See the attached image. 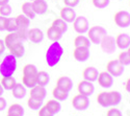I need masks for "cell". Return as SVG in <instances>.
I'll use <instances>...</instances> for the list:
<instances>
[{
	"label": "cell",
	"mask_w": 130,
	"mask_h": 116,
	"mask_svg": "<svg viewBox=\"0 0 130 116\" xmlns=\"http://www.w3.org/2000/svg\"><path fill=\"white\" fill-rule=\"evenodd\" d=\"M62 2H63V4H64V6L74 8L75 6H77V5L79 4L80 0H62Z\"/></svg>",
	"instance_id": "cell-43"
},
{
	"label": "cell",
	"mask_w": 130,
	"mask_h": 116,
	"mask_svg": "<svg viewBox=\"0 0 130 116\" xmlns=\"http://www.w3.org/2000/svg\"><path fill=\"white\" fill-rule=\"evenodd\" d=\"M91 51L89 47H75L73 50V57L77 62H86L90 59Z\"/></svg>",
	"instance_id": "cell-10"
},
{
	"label": "cell",
	"mask_w": 130,
	"mask_h": 116,
	"mask_svg": "<svg viewBox=\"0 0 130 116\" xmlns=\"http://www.w3.org/2000/svg\"><path fill=\"white\" fill-rule=\"evenodd\" d=\"M51 26H53L55 29H57L58 31H60L62 35L68 30V23L64 20H62L61 18H57V19L54 20L53 22H52V25Z\"/></svg>",
	"instance_id": "cell-27"
},
{
	"label": "cell",
	"mask_w": 130,
	"mask_h": 116,
	"mask_svg": "<svg viewBox=\"0 0 130 116\" xmlns=\"http://www.w3.org/2000/svg\"><path fill=\"white\" fill-rule=\"evenodd\" d=\"M17 29L18 26L16 22V18H7L5 23V30H7L8 33H12V31H16Z\"/></svg>",
	"instance_id": "cell-38"
},
{
	"label": "cell",
	"mask_w": 130,
	"mask_h": 116,
	"mask_svg": "<svg viewBox=\"0 0 130 116\" xmlns=\"http://www.w3.org/2000/svg\"><path fill=\"white\" fill-rule=\"evenodd\" d=\"M9 0H0V5H2V4H6L8 3Z\"/></svg>",
	"instance_id": "cell-48"
},
{
	"label": "cell",
	"mask_w": 130,
	"mask_h": 116,
	"mask_svg": "<svg viewBox=\"0 0 130 116\" xmlns=\"http://www.w3.org/2000/svg\"><path fill=\"white\" fill-rule=\"evenodd\" d=\"M124 70H125L124 66L118 60H110L106 64V71L115 78L121 76L124 73Z\"/></svg>",
	"instance_id": "cell-6"
},
{
	"label": "cell",
	"mask_w": 130,
	"mask_h": 116,
	"mask_svg": "<svg viewBox=\"0 0 130 116\" xmlns=\"http://www.w3.org/2000/svg\"><path fill=\"white\" fill-rule=\"evenodd\" d=\"M47 38L52 42H56L62 38V34L60 31H58L57 29H55L53 26H50L47 29Z\"/></svg>",
	"instance_id": "cell-30"
},
{
	"label": "cell",
	"mask_w": 130,
	"mask_h": 116,
	"mask_svg": "<svg viewBox=\"0 0 130 116\" xmlns=\"http://www.w3.org/2000/svg\"><path fill=\"white\" fill-rule=\"evenodd\" d=\"M5 108H6V100L3 97L0 96V112L3 111Z\"/></svg>",
	"instance_id": "cell-45"
},
{
	"label": "cell",
	"mask_w": 130,
	"mask_h": 116,
	"mask_svg": "<svg viewBox=\"0 0 130 116\" xmlns=\"http://www.w3.org/2000/svg\"><path fill=\"white\" fill-rule=\"evenodd\" d=\"M31 4L37 15H44L48 10V4L45 0H34Z\"/></svg>",
	"instance_id": "cell-18"
},
{
	"label": "cell",
	"mask_w": 130,
	"mask_h": 116,
	"mask_svg": "<svg viewBox=\"0 0 130 116\" xmlns=\"http://www.w3.org/2000/svg\"><path fill=\"white\" fill-rule=\"evenodd\" d=\"M22 72H23V75L35 76V75H37V73H38V69H37V66L34 65V64H26L23 67Z\"/></svg>",
	"instance_id": "cell-37"
},
{
	"label": "cell",
	"mask_w": 130,
	"mask_h": 116,
	"mask_svg": "<svg viewBox=\"0 0 130 116\" xmlns=\"http://www.w3.org/2000/svg\"><path fill=\"white\" fill-rule=\"evenodd\" d=\"M126 50H127V51H128V54H129V55H130V45H129V47H128V48H127V49H126Z\"/></svg>",
	"instance_id": "cell-50"
},
{
	"label": "cell",
	"mask_w": 130,
	"mask_h": 116,
	"mask_svg": "<svg viewBox=\"0 0 130 116\" xmlns=\"http://www.w3.org/2000/svg\"><path fill=\"white\" fill-rule=\"evenodd\" d=\"M10 14H12V6H10L8 3L0 5V16L8 17Z\"/></svg>",
	"instance_id": "cell-40"
},
{
	"label": "cell",
	"mask_w": 130,
	"mask_h": 116,
	"mask_svg": "<svg viewBox=\"0 0 130 116\" xmlns=\"http://www.w3.org/2000/svg\"><path fill=\"white\" fill-rule=\"evenodd\" d=\"M63 55V48L58 41L53 42L46 51V63L49 67H55L60 62Z\"/></svg>",
	"instance_id": "cell-1"
},
{
	"label": "cell",
	"mask_w": 130,
	"mask_h": 116,
	"mask_svg": "<svg viewBox=\"0 0 130 116\" xmlns=\"http://www.w3.org/2000/svg\"><path fill=\"white\" fill-rule=\"evenodd\" d=\"M56 86L59 87L60 89L64 90V91L70 92L72 90V88H73V81L69 76L61 75L56 81Z\"/></svg>",
	"instance_id": "cell-17"
},
{
	"label": "cell",
	"mask_w": 130,
	"mask_h": 116,
	"mask_svg": "<svg viewBox=\"0 0 130 116\" xmlns=\"http://www.w3.org/2000/svg\"><path fill=\"white\" fill-rule=\"evenodd\" d=\"M97 101L103 108H108L109 107V102H108V96H107V92L106 91H102L100 93H98L97 95Z\"/></svg>",
	"instance_id": "cell-35"
},
{
	"label": "cell",
	"mask_w": 130,
	"mask_h": 116,
	"mask_svg": "<svg viewBox=\"0 0 130 116\" xmlns=\"http://www.w3.org/2000/svg\"><path fill=\"white\" fill-rule=\"evenodd\" d=\"M22 84L25 88H34L35 86H37V75L31 76V75H23L22 76Z\"/></svg>",
	"instance_id": "cell-33"
},
{
	"label": "cell",
	"mask_w": 130,
	"mask_h": 116,
	"mask_svg": "<svg viewBox=\"0 0 130 116\" xmlns=\"http://www.w3.org/2000/svg\"><path fill=\"white\" fill-rule=\"evenodd\" d=\"M106 35H107L106 29L100 25L91 26L88 30V38L90 39L91 43H93V44H100L101 40Z\"/></svg>",
	"instance_id": "cell-3"
},
{
	"label": "cell",
	"mask_w": 130,
	"mask_h": 116,
	"mask_svg": "<svg viewBox=\"0 0 130 116\" xmlns=\"http://www.w3.org/2000/svg\"><path fill=\"white\" fill-rule=\"evenodd\" d=\"M4 50H5V45H4V42H3V40L0 39V56H1V55L3 54Z\"/></svg>",
	"instance_id": "cell-46"
},
{
	"label": "cell",
	"mask_w": 130,
	"mask_h": 116,
	"mask_svg": "<svg viewBox=\"0 0 130 116\" xmlns=\"http://www.w3.org/2000/svg\"><path fill=\"white\" fill-rule=\"evenodd\" d=\"M45 106H46L54 115L57 114V113H59L60 110H61V105H60V102H59L58 100H56V99H49V100L46 102Z\"/></svg>",
	"instance_id": "cell-31"
},
{
	"label": "cell",
	"mask_w": 130,
	"mask_h": 116,
	"mask_svg": "<svg viewBox=\"0 0 130 116\" xmlns=\"http://www.w3.org/2000/svg\"><path fill=\"white\" fill-rule=\"evenodd\" d=\"M12 91V94L15 98H18V99H21L23 98L25 95H26V88L23 86V84H16L15 87L10 90Z\"/></svg>",
	"instance_id": "cell-21"
},
{
	"label": "cell",
	"mask_w": 130,
	"mask_h": 116,
	"mask_svg": "<svg viewBox=\"0 0 130 116\" xmlns=\"http://www.w3.org/2000/svg\"><path fill=\"white\" fill-rule=\"evenodd\" d=\"M27 39L31 41L32 43H40L44 39V34L40 28H31L27 30Z\"/></svg>",
	"instance_id": "cell-14"
},
{
	"label": "cell",
	"mask_w": 130,
	"mask_h": 116,
	"mask_svg": "<svg viewBox=\"0 0 130 116\" xmlns=\"http://www.w3.org/2000/svg\"><path fill=\"white\" fill-rule=\"evenodd\" d=\"M106 116H123L122 112L117 109L116 107H110L109 109L107 110V113H106Z\"/></svg>",
	"instance_id": "cell-41"
},
{
	"label": "cell",
	"mask_w": 130,
	"mask_h": 116,
	"mask_svg": "<svg viewBox=\"0 0 130 116\" xmlns=\"http://www.w3.org/2000/svg\"><path fill=\"white\" fill-rule=\"evenodd\" d=\"M60 18L62 20H64L67 23H73V21L76 18V13L72 7H68V6H64L60 9Z\"/></svg>",
	"instance_id": "cell-15"
},
{
	"label": "cell",
	"mask_w": 130,
	"mask_h": 116,
	"mask_svg": "<svg viewBox=\"0 0 130 116\" xmlns=\"http://www.w3.org/2000/svg\"><path fill=\"white\" fill-rule=\"evenodd\" d=\"M113 21L117 26L121 28H127L130 26V14L126 10H119L113 16Z\"/></svg>",
	"instance_id": "cell-7"
},
{
	"label": "cell",
	"mask_w": 130,
	"mask_h": 116,
	"mask_svg": "<svg viewBox=\"0 0 130 116\" xmlns=\"http://www.w3.org/2000/svg\"><path fill=\"white\" fill-rule=\"evenodd\" d=\"M97 81H98V84H99L100 87L108 89V88H110L113 84V76L110 75L109 73L105 70V71L99 72V75L97 78Z\"/></svg>",
	"instance_id": "cell-11"
},
{
	"label": "cell",
	"mask_w": 130,
	"mask_h": 116,
	"mask_svg": "<svg viewBox=\"0 0 130 116\" xmlns=\"http://www.w3.org/2000/svg\"><path fill=\"white\" fill-rule=\"evenodd\" d=\"M17 69V58L13 55H7L0 64V74L2 76H13Z\"/></svg>",
	"instance_id": "cell-2"
},
{
	"label": "cell",
	"mask_w": 130,
	"mask_h": 116,
	"mask_svg": "<svg viewBox=\"0 0 130 116\" xmlns=\"http://www.w3.org/2000/svg\"><path fill=\"white\" fill-rule=\"evenodd\" d=\"M8 49L10 51V55H13L16 58H22L25 55V46L22 41L16 42L13 45H10Z\"/></svg>",
	"instance_id": "cell-13"
},
{
	"label": "cell",
	"mask_w": 130,
	"mask_h": 116,
	"mask_svg": "<svg viewBox=\"0 0 130 116\" xmlns=\"http://www.w3.org/2000/svg\"><path fill=\"white\" fill-rule=\"evenodd\" d=\"M30 1H34V0H30Z\"/></svg>",
	"instance_id": "cell-53"
},
{
	"label": "cell",
	"mask_w": 130,
	"mask_h": 116,
	"mask_svg": "<svg viewBox=\"0 0 130 116\" xmlns=\"http://www.w3.org/2000/svg\"><path fill=\"white\" fill-rule=\"evenodd\" d=\"M108 96V102H109V107H116L122 100V95L119 91H109L107 92Z\"/></svg>",
	"instance_id": "cell-20"
},
{
	"label": "cell",
	"mask_w": 130,
	"mask_h": 116,
	"mask_svg": "<svg viewBox=\"0 0 130 116\" xmlns=\"http://www.w3.org/2000/svg\"><path fill=\"white\" fill-rule=\"evenodd\" d=\"M0 84H1L4 90H12L17 84V82L13 76H2Z\"/></svg>",
	"instance_id": "cell-28"
},
{
	"label": "cell",
	"mask_w": 130,
	"mask_h": 116,
	"mask_svg": "<svg viewBox=\"0 0 130 116\" xmlns=\"http://www.w3.org/2000/svg\"><path fill=\"white\" fill-rule=\"evenodd\" d=\"M109 2H110V0H92L93 5L96 8H99V9L107 7L108 4H109Z\"/></svg>",
	"instance_id": "cell-39"
},
{
	"label": "cell",
	"mask_w": 130,
	"mask_h": 116,
	"mask_svg": "<svg viewBox=\"0 0 130 116\" xmlns=\"http://www.w3.org/2000/svg\"><path fill=\"white\" fill-rule=\"evenodd\" d=\"M27 106L31 110H39L43 106V99L29 96V98L27 99Z\"/></svg>",
	"instance_id": "cell-34"
},
{
	"label": "cell",
	"mask_w": 130,
	"mask_h": 116,
	"mask_svg": "<svg viewBox=\"0 0 130 116\" xmlns=\"http://www.w3.org/2000/svg\"><path fill=\"white\" fill-rule=\"evenodd\" d=\"M77 91L78 93L82 94V95H85L90 97L91 95H93V93L95 92V86L93 85V83L86 80H82L78 83L77 85Z\"/></svg>",
	"instance_id": "cell-9"
},
{
	"label": "cell",
	"mask_w": 130,
	"mask_h": 116,
	"mask_svg": "<svg viewBox=\"0 0 130 116\" xmlns=\"http://www.w3.org/2000/svg\"><path fill=\"white\" fill-rule=\"evenodd\" d=\"M52 96L54 97V99H56L58 101H62V100H66L69 96V92L64 91L62 89H60L59 87L55 86L52 90Z\"/></svg>",
	"instance_id": "cell-23"
},
{
	"label": "cell",
	"mask_w": 130,
	"mask_h": 116,
	"mask_svg": "<svg viewBox=\"0 0 130 116\" xmlns=\"http://www.w3.org/2000/svg\"><path fill=\"white\" fill-rule=\"evenodd\" d=\"M129 6H130V0H129Z\"/></svg>",
	"instance_id": "cell-52"
},
{
	"label": "cell",
	"mask_w": 130,
	"mask_h": 116,
	"mask_svg": "<svg viewBox=\"0 0 130 116\" xmlns=\"http://www.w3.org/2000/svg\"><path fill=\"white\" fill-rule=\"evenodd\" d=\"M72 106L77 111H84L90 107V98L85 95L78 93L72 99Z\"/></svg>",
	"instance_id": "cell-4"
},
{
	"label": "cell",
	"mask_w": 130,
	"mask_h": 116,
	"mask_svg": "<svg viewBox=\"0 0 130 116\" xmlns=\"http://www.w3.org/2000/svg\"><path fill=\"white\" fill-rule=\"evenodd\" d=\"M125 90H126L127 92L130 93V78L126 81V84H125Z\"/></svg>",
	"instance_id": "cell-47"
},
{
	"label": "cell",
	"mask_w": 130,
	"mask_h": 116,
	"mask_svg": "<svg viewBox=\"0 0 130 116\" xmlns=\"http://www.w3.org/2000/svg\"><path fill=\"white\" fill-rule=\"evenodd\" d=\"M50 82V75L46 71H38L37 73V84L40 86H47Z\"/></svg>",
	"instance_id": "cell-24"
},
{
	"label": "cell",
	"mask_w": 130,
	"mask_h": 116,
	"mask_svg": "<svg viewBox=\"0 0 130 116\" xmlns=\"http://www.w3.org/2000/svg\"><path fill=\"white\" fill-rule=\"evenodd\" d=\"M117 60L120 62L124 67L130 65V55L128 54V51H127V50H122L120 54H119Z\"/></svg>",
	"instance_id": "cell-36"
},
{
	"label": "cell",
	"mask_w": 130,
	"mask_h": 116,
	"mask_svg": "<svg viewBox=\"0 0 130 116\" xmlns=\"http://www.w3.org/2000/svg\"><path fill=\"white\" fill-rule=\"evenodd\" d=\"M21 9H22V14L25 15L26 17H28L29 19H35L37 14L35 13V10H34V7H32V4L31 2L29 1H26L24 2L22 5H21Z\"/></svg>",
	"instance_id": "cell-22"
},
{
	"label": "cell",
	"mask_w": 130,
	"mask_h": 116,
	"mask_svg": "<svg viewBox=\"0 0 130 116\" xmlns=\"http://www.w3.org/2000/svg\"><path fill=\"white\" fill-rule=\"evenodd\" d=\"M91 41L88 37H85L83 35H79L75 38L74 40V46L75 47H89L91 46Z\"/></svg>",
	"instance_id": "cell-25"
},
{
	"label": "cell",
	"mask_w": 130,
	"mask_h": 116,
	"mask_svg": "<svg viewBox=\"0 0 130 116\" xmlns=\"http://www.w3.org/2000/svg\"><path fill=\"white\" fill-rule=\"evenodd\" d=\"M3 88H2V86H1V84H0V96H1L2 95V93H3Z\"/></svg>",
	"instance_id": "cell-49"
},
{
	"label": "cell",
	"mask_w": 130,
	"mask_h": 116,
	"mask_svg": "<svg viewBox=\"0 0 130 116\" xmlns=\"http://www.w3.org/2000/svg\"><path fill=\"white\" fill-rule=\"evenodd\" d=\"M6 17L0 16V31L5 30V23H6Z\"/></svg>",
	"instance_id": "cell-44"
},
{
	"label": "cell",
	"mask_w": 130,
	"mask_h": 116,
	"mask_svg": "<svg viewBox=\"0 0 130 116\" xmlns=\"http://www.w3.org/2000/svg\"><path fill=\"white\" fill-rule=\"evenodd\" d=\"M99 75V71L97 68L91 66V67H86L83 69L82 71V78L83 80H86V81H90V82H95L97 81V78Z\"/></svg>",
	"instance_id": "cell-16"
},
{
	"label": "cell",
	"mask_w": 130,
	"mask_h": 116,
	"mask_svg": "<svg viewBox=\"0 0 130 116\" xmlns=\"http://www.w3.org/2000/svg\"><path fill=\"white\" fill-rule=\"evenodd\" d=\"M30 96L32 97H36V98H40V99H43L46 97L47 95V90L44 86H40V85H37L35 86L34 88L30 89Z\"/></svg>",
	"instance_id": "cell-19"
},
{
	"label": "cell",
	"mask_w": 130,
	"mask_h": 116,
	"mask_svg": "<svg viewBox=\"0 0 130 116\" xmlns=\"http://www.w3.org/2000/svg\"><path fill=\"white\" fill-rule=\"evenodd\" d=\"M100 46H101V49L105 52V54H112L117 48L115 37L109 36V35L104 36L100 42Z\"/></svg>",
	"instance_id": "cell-8"
},
{
	"label": "cell",
	"mask_w": 130,
	"mask_h": 116,
	"mask_svg": "<svg viewBox=\"0 0 130 116\" xmlns=\"http://www.w3.org/2000/svg\"><path fill=\"white\" fill-rule=\"evenodd\" d=\"M7 114L12 115V116H23L24 115V109L19 104H13L8 107Z\"/></svg>",
	"instance_id": "cell-26"
},
{
	"label": "cell",
	"mask_w": 130,
	"mask_h": 116,
	"mask_svg": "<svg viewBox=\"0 0 130 116\" xmlns=\"http://www.w3.org/2000/svg\"><path fill=\"white\" fill-rule=\"evenodd\" d=\"M115 40L117 47L121 50H126L130 45V36H128L127 34H123V33L118 34Z\"/></svg>",
	"instance_id": "cell-12"
},
{
	"label": "cell",
	"mask_w": 130,
	"mask_h": 116,
	"mask_svg": "<svg viewBox=\"0 0 130 116\" xmlns=\"http://www.w3.org/2000/svg\"><path fill=\"white\" fill-rule=\"evenodd\" d=\"M6 116H12V115H8V114H7V115H6Z\"/></svg>",
	"instance_id": "cell-51"
},
{
	"label": "cell",
	"mask_w": 130,
	"mask_h": 116,
	"mask_svg": "<svg viewBox=\"0 0 130 116\" xmlns=\"http://www.w3.org/2000/svg\"><path fill=\"white\" fill-rule=\"evenodd\" d=\"M16 22H17V26L18 28H25L27 29L29 24H30V19L28 17H26L23 14H20L16 17Z\"/></svg>",
	"instance_id": "cell-32"
},
{
	"label": "cell",
	"mask_w": 130,
	"mask_h": 116,
	"mask_svg": "<svg viewBox=\"0 0 130 116\" xmlns=\"http://www.w3.org/2000/svg\"><path fill=\"white\" fill-rule=\"evenodd\" d=\"M39 116H54V114L46 106H42L39 109Z\"/></svg>",
	"instance_id": "cell-42"
},
{
	"label": "cell",
	"mask_w": 130,
	"mask_h": 116,
	"mask_svg": "<svg viewBox=\"0 0 130 116\" xmlns=\"http://www.w3.org/2000/svg\"><path fill=\"white\" fill-rule=\"evenodd\" d=\"M73 28L77 34H80V35L88 33V30L90 28L88 19L84 16H76L75 20L73 21Z\"/></svg>",
	"instance_id": "cell-5"
},
{
	"label": "cell",
	"mask_w": 130,
	"mask_h": 116,
	"mask_svg": "<svg viewBox=\"0 0 130 116\" xmlns=\"http://www.w3.org/2000/svg\"><path fill=\"white\" fill-rule=\"evenodd\" d=\"M18 41H22V40L19 38V36H18V34L16 33V31H12V33H9L8 35H6L4 40H3L4 45H5L6 48H8L10 45H13L14 43H16V42H18Z\"/></svg>",
	"instance_id": "cell-29"
}]
</instances>
